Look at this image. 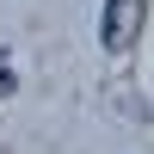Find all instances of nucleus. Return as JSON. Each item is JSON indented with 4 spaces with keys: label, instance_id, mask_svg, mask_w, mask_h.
<instances>
[{
    "label": "nucleus",
    "instance_id": "f257e3e1",
    "mask_svg": "<svg viewBox=\"0 0 154 154\" xmlns=\"http://www.w3.org/2000/svg\"><path fill=\"white\" fill-rule=\"evenodd\" d=\"M142 12H148V0H105V19H99V43H105L111 56H123V49L142 37Z\"/></svg>",
    "mask_w": 154,
    "mask_h": 154
},
{
    "label": "nucleus",
    "instance_id": "f03ea898",
    "mask_svg": "<svg viewBox=\"0 0 154 154\" xmlns=\"http://www.w3.org/2000/svg\"><path fill=\"white\" fill-rule=\"evenodd\" d=\"M12 93V62H6V49H0V99Z\"/></svg>",
    "mask_w": 154,
    "mask_h": 154
}]
</instances>
